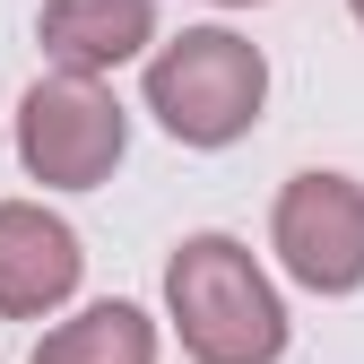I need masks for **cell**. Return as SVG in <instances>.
Instances as JSON below:
<instances>
[{
  "label": "cell",
  "instance_id": "cell-4",
  "mask_svg": "<svg viewBox=\"0 0 364 364\" xmlns=\"http://www.w3.org/2000/svg\"><path fill=\"white\" fill-rule=\"evenodd\" d=\"M269 252L304 295H355L364 287V182L295 173L269 208Z\"/></svg>",
  "mask_w": 364,
  "mask_h": 364
},
{
  "label": "cell",
  "instance_id": "cell-5",
  "mask_svg": "<svg viewBox=\"0 0 364 364\" xmlns=\"http://www.w3.org/2000/svg\"><path fill=\"white\" fill-rule=\"evenodd\" d=\"M87 252L43 200H0V321H53L78 295Z\"/></svg>",
  "mask_w": 364,
  "mask_h": 364
},
{
  "label": "cell",
  "instance_id": "cell-7",
  "mask_svg": "<svg viewBox=\"0 0 364 364\" xmlns=\"http://www.w3.org/2000/svg\"><path fill=\"white\" fill-rule=\"evenodd\" d=\"M26 364H156V321H148L139 304L105 295V304L70 312V321H53V330L35 338Z\"/></svg>",
  "mask_w": 364,
  "mask_h": 364
},
{
  "label": "cell",
  "instance_id": "cell-9",
  "mask_svg": "<svg viewBox=\"0 0 364 364\" xmlns=\"http://www.w3.org/2000/svg\"><path fill=\"white\" fill-rule=\"evenodd\" d=\"M347 9H355V26H364V0H347Z\"/></svg>",
  "mask_w": 364,
  "mask_h": 364
},
{
  "label": "cell",
  "instance_id": "cell-6",
  "mask_svg": "<svg viewBox=\"0 0 364 364\" xmlns=\"http://www.w3.org/2000/svg\"><path fill=\"white\" fill-rule=\"evenodd\" d=\"M35 43H43L53 70L113 78L122 61H148L156 53V0H43Z\"/></svg>",
  "mask_w": 364,
  "mask_h": 364
},
{
  "label": "cell",
  "instance_id": "cell-8",
  "mask_svg": "<svg viewBox=\"0 0 364 364\" xmlns=\"http://www.w3.org/2000/svg\"><path fill=\"white\" fill-rule=\"evenodd\" d=\"M217 9H260V0H217Z\"/></svg>",
  "mask_w": 364,
  "mask_h": 364
},
{
  "label": "cell",
  "instance_id": "cell-1",
  "mask_svg": "<svg viewBox=\"0 0 364 364\" xmlns=\"http://www.w3.org/2000/svg\"><path fill=\"white\" fill-rule=\"evenodd\" d=\"M165 321L191 364H278L287 355V304L269 269L235 235H182L165 260Z\"/></svg>",
  "mask_w": 364,
  "mask_h": 364
},
{
  "label": "cell",
  "instance_id": "cell-2",
  "mask_svg": "<svg viewBox=\"0 0 364 364\" xmlns=\"http://www.w3.org/2000/svg\"><path fill=\"white\" fill-rule=\"evenodd\" d=\"M269 105V53L235 26H182L148 53V113L182 148H235Z\"/></svg>",
  "mask_w": 364,
  "mask_h": 364
},
{
  "label": "cell",
  "instance_id": "cell-3",
  "mask_svg": "<svg viewBox=\"0 0 364 364\" xmlns=\"http://www.w3.org/2000/svg\"><path fill=\"white\" fill-rule=\"evenodd\" d=\"M130 156V113L105 78L53 70L18 96V165L43 191H96L113 182V165Z\"/></svg>",
  "mask_w": 364,
  "mask_h": 364
}]
</instances>
